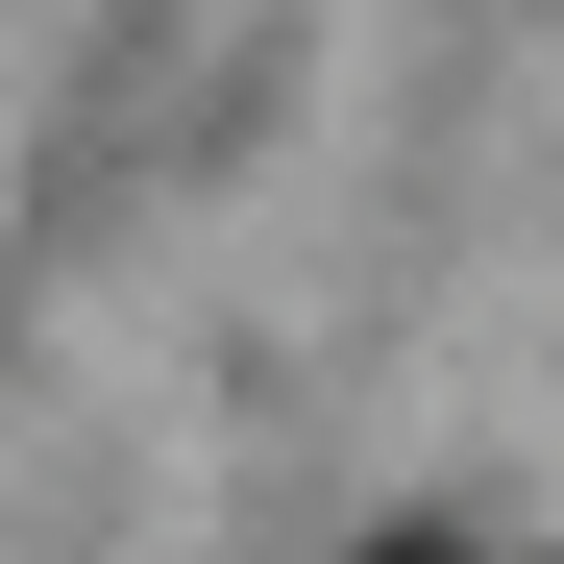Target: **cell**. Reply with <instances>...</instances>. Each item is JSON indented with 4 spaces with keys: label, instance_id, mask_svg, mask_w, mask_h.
Here are the masks:
<instances>
[{
    "label": "cell",
    "instance_id": "6da1fadb",
    "mask_svg": "<svg viewBox=\"0 0 564 564\" xmlns=\"http://www.w3.org/2000/svg\"><path fill=\"white\" fill-rule=\"evenodd\" d=\"M368 564H466V540H368Z\"/></svg>",
    "mask_w": 564,
    "mask_h": 564
}]
</instances>
